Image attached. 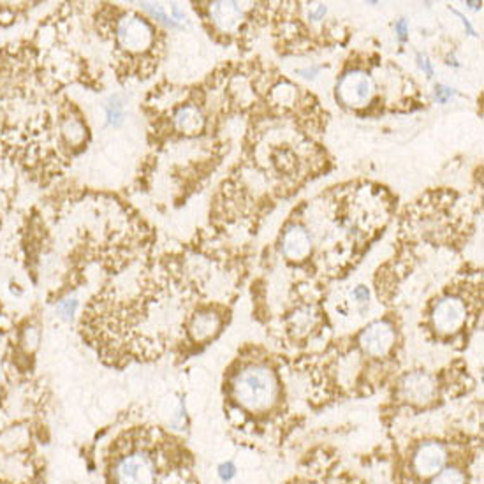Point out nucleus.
Masks as SVG:
<instances>
[{
  "label": "nucleus",
  "instance_id": "obj_1",
  "mask_svg": "<svg viewBox=\"0 0 484 484\" xmlns=\"http://www.w3.org/2000/svg\"><path fill=\"white\" fill-rule=\"evenodd\" d=\"M279 384L271 370L264 367H250L235 380V397L245 409L252 412L268 410L275 404Z\"/></svg>",
  "mask_w": 484,
  "mask_h": 484
},
{
  "label": "nucleus",
  "instance_id": "obj_2",
  "mask_svg": "<svg viewBox=\"0 0 484 484\" xmlns=\"http://www.w3.org/2000/svg\"><path fill=\"white\" fill-rule=\"evenodd\" d=\"M114 484H155V461L146 453L122 456L113 467Z\"/></svg>",
  "mask_w": 484,
  "mask_h": 484
},
{
  "label": "nucleus",
  "instance_id": "obj_3",
  "mask_svg": "<svg viewBox=\"0 0 484 484\" xmlns=\"http://www.w3.org/2000/svg\"><path fill=\"white\" fill-rule=\"evenodd\" d=\"M118 43L131 53H141L154 44V28L143 18L129 14L118 21Z\"/></svg>",
  "mask_w": 484,
  "mask_h": 484
},
{
  "label": "nucleus",
  "instance_id": "obj_4",
  "mask_svg": "<svg viewBox=\"0 0 484 484\" xmlns=\"http://www.w3.org/2000/svg\"><path fill=\"white\" fill-rule=\"evenodd\" d=\"M338 95L343 104L360 108L365 106L373 95V81L367 72L354 71L342 77L338 85Z\"/></svg>",
  "mask_w": 484,
  "mask_h": 484
},
{
  "label": "nucleus",
  "instance_id": "obj_5",
  "mask_svg": "<svg viewBox=\"0 0 484 484\" xmlns=\"http://www.w3.org/2000/svg\"><path fill=\"white\" fill-rule=\"evenodd\" d=\"M467 308L458 298H444L434 308V324L441 333H454L465 324Z\"/></svg>",
  "mask_w": 484,
  "mask_h": 484
},
{
  "label": "nucleus",
  "instance_id": "obj_6",
  "mask_svg": "<svg viewBox=\"0 0 484 484\" xmlns=\"http://www.w3.org/2000/svg\"><path fill=\"white\" fill-rule=\"evenodd\" d=\"M363 350L370 356H386L394 345V330L387 323H373L360 336Z\"/></svg>",
  "mask_w": 484,
  "mask_h": 484
},
{
  "label": "nucleus",
  "instance_id": "obj_7",
  "mask_svg": "<svg viewBox=\"0 0 484 484\" xmlns=\"http://www.w3.org/2000/svg\"><path fill=\"white\" fill-rule=\"evenodd\" d=\"M402 394H404L405 400H409L410 404L416 405H424L428 402L434 400L435 391H437V384L431 375L424 372H414L409 373L404 380H402Z\"/></svg>",
  "mask_w": 484,
  "mask_h": 484
},
{
  "label": "nucleus",
  "instance_id": "obj_8",
  "mask_svg": "<svg viewBox=\"0 0 484 484\" xmlns=\"http://www.w3.org/2000/svg\"><path fill=\"white\" fill-rule=\"evenodd\" d=\"M446 449L439 442H424L414 454V468L423 478H431L444 468Z\"/></svg>",
  "mask_w": 484,
  "mask_h": 484
},
{
  "label": "nucleus",
  "instance_id": "obj_9",
  "mask_svg": "<svg viewBox=\"0 0 484 484\" xmlns=\"http://www.w3.org/2000/svg\"><path fill=\"white\" fill-rule=\"evenodd\" d=\"M220 330V317L212 310H201L195 313L188 324V333L194 342H206Z\"/></svg>",
  "mask_w": 484,
  "mask_h": 484
},
{
  "label": "nucleus",
  "instance_id": "obj_10",
  "mask_svg": "<svg viewBox=\"0 0 484 484\" xmlns=\"http://www.w3.org/2000/svg\"><path fill=\"white\" fill-rule=\"evenodd\" d=\"M310 236L305 229L291 227L282 240V250L289 259L301 261L310 254Z\"/></svg>",
  "mask_w": 484,
  "mask_h": 484
},
{
  "label": "nucleus",
  "instance_id": "obj_11",
  "mask_svg": "<svg viewBox=\"0 0 484 484\" xmlns=\"http://www.w3.org/2000/svg\"><path fill=\"white\" fill-rule=\"evenodd\" d=\"M210 13H212L213 23L222 31H235L243 16L242 7L236 2H213Z\"/></svg>",
  "mask_w": 484,
  "mask_h": 484
},
{
  "label": "nucleus",
  "instance_id": "obj_12",
  "mask_svg": "<svg viewBox=\"0 0 484 484\" xmlns=\"http://www.w3.org/2000/svg\"><path fill=\"white\" fill-rule=\"evenodd\" d=\"M203 120L201 113L198 112V108L194 106H185V108H180L175 114V125L180 132H185V134H198L203 129Z\"/></svg>",
  "mask_w": 484,
  "mask_h": 484
},
{
  "label": "nucleus",
  "instance_id": "obj_13",
  "mask_svg": "<svg viewBox=\"0 0 484 484\" xmlns=\"http://www.w3.org/2000/svg\"><path fill=\"white\" fill-rule=\"evenodd\" d=\"M317 323V313L312 306H301L294 312V316L291 317V326L296 333H305V331L312 330Z\"/></svg>",
  "mask_w": 484,
  "mask_h": 484
},
{
  "label": "nucleus",
  "instance_id": "obj_14",
  "mask_svg": "<svg viewBox=\"0 0 484 484\" xmlns=\"http://www.w3.org/2000/svg\"><path fill=\"white\" fill-rule=\"evenodd\" d=\"M62 132L71 145H80L85 139V127L77 118H65L62 124Z\"/></svg>",
  "mask_w": 484,
  "mask_h": 484
},
{
  "label": "nucleus",
  "instance_id": "obj_15",
  "mask_svg": "<svg viewBox=\"0 0 484 484\" xmlns=\"http://www.w3.org/2000/svg\"><path fill=\"white\" fill-rule=\"evenodd\" d=\"M431 484H467V479H465L463 472L454 467H449L441 470L439 474H435Z\"/></svg>",
  "mask_w": 484,
  "mask_h": 484
},
{
  "label": "nucleus",
  "instance_id": "obj_16",
  "mask_svg": "<svg viewBox=\"0 0 484 484\" xmlns=\"http://www.w3.org/2000/svg\"><path fill=\"white\" fill-rule=\"evenodd\" d=\"M273 99H275L279 104H293L294 99H296V92H294L293 85L282 83L273 90Z\"/></svg>",
  "mask_w": 484,
  "mask_h": 484
},
{
  "label": "nucleus",
  "instance_id": "obj_17",
  "mask_svg": "<svg viewBox=\"0 0 484 484\" xmlns=\"http://www.w3.org/2000/svg\"><path fill=\"white\" fill-rule=\"evenodd\" d=\"M106 114H108V122L112 125H120L124 120V104L118 101V97H113L109 104L106 106Z\"/></svg>",
  "mask_w": 484,
  "mask_h": 484
},
{
  "label": "nucleus",
  "instance_id": "obj_18",
  "mask_svg": "<svg viewBox=\"0 0 484 484\" xmlns=\"http://www.w3.org/2000/svg\"><path fill=\"white\" fill-rule=\"evenodd\" d=\"M76 308H77V299L76 298L62 299V301L57 305V312L60 313L62 319H65V321L72 319V316L76 313Z\"/></svg>",
  "mask_w": 484,
  "mask_h": 484
},
{
  "label": "nucleus",
  "instance_id": "obj_19",
  "mask_svg": "<svg viewBox=\"0 0 484 484\" xmlns=\"http://www.w3.org/2000/svg\"><path fill=\"white\" fill-rule=\"evenodd\" d=\"M143 7L149 11V13L155 18V20H161V21H164V23L171 25V27H176L175 21H173L171 18H168V14L164 13L162 6H158V4H143Z\"/></svg>",
  "mask_w": 484,
  "mask_h": 484
},
{
  "label": "nucleus",
  "instance_id": "obj_20",
  "mask_svg": "<svg viewBox=\"0 0 484 484\" xmlns=\"http://www.w3.org/2000/svg\"><path fill=\"white\" fill-rule=\"evenodd\" d=\"M21 342H23L25 349L34 350L39 343V331L32 326L27 328V330L23 331V338H21Z\"/></svg>",
  "mask_w": 484,
  "mask_h": 484
},
{
  "label": "nucleus",
  "instance_id": "obj_21",
  "mask_svg": "<svg viewBox=\"0 0 484 484\" xmlns=\"http://www.w3.org/2000/svg\"><path fill=\"white\" fill-rule=\"evenodd\" d=\"M453 95V90L451 88H447V87H442V85H437V88H435V97H437V101L439 102H447V99Z\"/></svg>",
  "mask_w": 484,
  "mask_h": 484
},
{
  "label": "nucleus",
  "instance_id": "obj_22",
  "mask_svg": "<svg viewBox=\"0 0 484 484\" xmlns=\"http://www.w3.org/2000/svg\"><path fill=\"white\" fill-rule=\"evenodd\" d=\"M219 474H220V478L224 479V481H229V479H231V478H235V474H236V470H235V465H232L231 461H227V463L220 465V470H219Z\"/></svg>",
  "mask_w": 484,
  "mask_h": 484
},
{
  "label": "nucleus",
  "instance_id": "obj_23",
  "mask_svg": "<svg viewBox=\"0 0 484 484\" xmlns=\"http://www.w3.org/2000/svg\"><path fill=\"white\" fill-rule=\"evenodd\" d=\"M328 7L324 6V4H317V7H313L312 11H310V20L312 21H321L324 18V14H326Z\"/></svg>",
  "mask_w": 484,
  "mask_h": 484
},
{
  "label": "nucleus",
  "instance_id": "obj_24",
  "mask_svg": "<svg viewBox=\"0 0 484 484\" xmlns=\"http://www.w3.org/2000/svg\"><path fill=\"white\" fill-rule=\"evenodd\" d=\"M417 64H419V68L426 72L428 77L434 76V69H431L430 62H428V58L424 57V55H417Z\"/></svg>",
  "mask_w": 484,
  "mask_h": 484
},
{
  "label": "nucleus",
  "instance_id": "obj_25",
  "mask_svg": "<svg viewBox=\"0 0 484 484\" xmlns=\"http://www.w3.org/2000/svg\"><path fill=\"white\" fill-rule=\"evenodd\" d=\"M394 28H397V34L400 41H405L407 39V34H409V25L405 20H400L397 25H394Z\"/></svg>",
  "mask_w": 484,
  "mask_h": 484
},
{
  "label": "nucleus",
  "instance_id": "obj_26",
  "mask_svg": "<svg viewBox=\"0 0 484 484\" xmlns=\"http://www.w3.org/2000/svg\"><path fill=\"white\" fill-rule=\"evenodd\" d=\"M353 296L356 298L360 303H363V301H367V299H368V296H370V294H368V289H367V287L360 286V287H356V289L353 291Z\"/></svg>",
  "mask_w": 484,
  "mask_h": 484
},
{
  "label": "nucleus",
  "instance_id": "obj_27",
  "mask_svg": "<svg viewBox=\"0 0 484 484\" xmlns=\"http://www.w3.org/2000/svg\"><path fill=\"white\" fill-rule=\"evenodd\" d=\"M453 13H454V14H456V16H460V18H461V21H463V25H465V27H467L468 34H470V36H475V32H474V28H472L470 21H468V20H467V18H465V16H463V14H461V13H460V11H453Z\"/></svg>",
  "mask_w": 484,
  "mask_h": 484
},
{
  "label": "nucleus",
  "instance_id": "obj_28",
  "mask_svg": "<svg viewBox=\"0 0 484 484\" xmlns=\"http://www.w3.org/2000/svg\"><path fill=\"white\" fill-rule=\"evenodd\" d=\"M317 71H319V69L312 68V69H306V71H298V72L299 75H305V77H313L317 75Z\"/></svg>",
  "mask_w": 484,
  "mask_h": 484
},
{
  "label": "nucleus",
  "instance_id": "obj_29",
  "mask_svg": "<svg viewBox=\"0 0 484 484\" xmlns=\"http://www.w3.org/2000/svg\"><path fill=\"white\" fill-rule=\"evenodd\" d=\"M468 6H470V7H474V9H481V6H483V4L481 2H468Z\"/></svg>",
  "mask_w": 484,
  "mask_h": 484
}]
</instances>
